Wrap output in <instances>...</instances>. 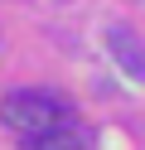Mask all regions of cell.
<instances>
[{
  "label": "cell",
  "instance_id": "7a4b0ae2",
  "mask_svg": "<svg viewBox=\"0 0 145 150\" xmlns=\"http://www.w3.org/2000/svg\"><path fill=\"white\" fill-rule=\"evenodd\" d=\"M106 49H111V58L121 63V73H131L135 82H145V44H140V34H131V29H106Z\"/></svg>",
  "mask_w": 145,
  "mask_h": 150
},
{
  "label": "cell",
  "instance_id": "6da1fadb",
  "mask_svg": "<svg viewBox=\"0 0 145 150\" xmlns=\"http://www.w3.org/2000/svg\"><path fill=\"white\" fill-rule=\"evenodd\" d=\"M0 121L15 126L19 136H34V131H53V126H63V121H73V116H68L63 97L39 92V87H24V92H10V97L0 102Z\"/></svg>",
  "mask_w": 145,
  "mask_h": 150
},
{
  "label": "cell",
  "instance_id": "3957f363",
  "mask_svg": "<svg viewBox=\"0 0 145 150\" xmlns=\"http://www.w3.org/2000/svg\"><path fill=\"white\" fill-rule=\"evenodd\" d=\"M82 131L73 126V121H63V126L53 131H34V136H24V150H82Z\"/></svg>",
  "mask_w": 145,
  "mask_h": 150
}]
</instances>
